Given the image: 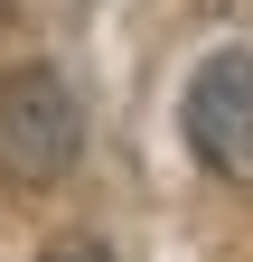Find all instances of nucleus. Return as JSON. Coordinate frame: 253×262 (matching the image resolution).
<instances>
[{
  "label": "nucleus",
  "mask_w": 253,
  "mask_h": 262,
  "mask_svg": "<svg viewBox=\"0 0 253 262\" xmlns=\"http://www.w3.org/2000/svg\"><path fill=\"white\" fill-rule=\"evenodd\" d=\"M178 131L225 187H253V56H206L178 94Z\"/></svg>",
  "instance_id": "2"
},
{
  "label": "nucleus",
  "mask_w": 253,
  "mask_h": 262,
  "mask_svg": "<svg viewBox=\"0 0 253 262\" xmlns=\"http://www.w3.org/2000/svg\"><path fill=\"white\" fill-rule=\"evenodd\" d=\"M85 150V103L66 94V75L19 66L0 75V178L10 187H56Z\"/></svg>",
  "instance_id": "1"
},
{
  "label": "nucleus",
  "mask_w": 253,
  "mask_h": 262,
  "mask_svg": "<svg viewBox=\"0 0 253 262\" xmlns=\"http://www.w3.org/2000/svg\"><path fill=\"white\" fill-rule=\"evenodd\" d=\"M38 262H113V253H103V234H47Z\"/></svg>",
  "instance_id": "3"
}]
</instances>
